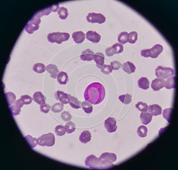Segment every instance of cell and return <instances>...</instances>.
I'll list each match as a JSON object with an SVG mask.
<instances>
[{
  "mask_svg": "<svg viewBox=\"0 0 178 170\" xmlns=\"http://www.w3.org/2000/svg\"><path fill=\"white\" fill-rule=\"evenodd\" d=\"M47 67L42 63H36L33 67V70L37 73H42L46 71Z\"/></svg>",
  "mask_w": 178,
  "mask_h": 170,
  "instance_id": "cell-29",
  "label": "cell"
},
{
  "mask_svg": "<svg viewBox=\"0 0 178 170\" xmlns=\"http://www.w3.org/2000/svg\"><path fill=\"white\" fill-rule=\"evenodd\" d=\"M24 105V102L23 101V99L20 98L19 99L16 100L11 105L9 106L12 115L14 116L19 115L21 111V108L23 107Z\"/></svg>",
  "mask_w": 178,
  "mask_h": 170,
  "instance_id": "cell-10",
  "label": "cell"
},
{
  "mask_svg": "<svg viewBox=\"0 0 178 170\" xmlns=\"http://www.w3.org/2000/svg\"><path fill=\"white\" fill-rule=\"evenodd\" d=\"M65 129L66 130V132L69 134L73 133L75 130V124L72 122H69L67 123H66L65 126Z\"/></svg>",
  "mask_w": 178,
  "mask_h": 170,
  "instance_id": "cell-37",
  "label": "cell"
},
{
  "mask_svg": "<svg viewBox=\"0 0 178 170\" xmlns=\"http://www.w3.org/2000/svg\"><path fill=\"white\" fill-rule=\"evenodd\" d=\"M51 108V106L49 104H47V103L42 104L40 106L41 111L42 113H45V114L48 113Z\"/></svg>",
  "mask_w": 178,
  "mask_h": 170,
  "instance_id": "cell-46",
  "label": "cell"
},
{
  "mask_svg": "<svg viewBox=\"0 0 178 170\" xmlns=\"http://www.w3.org/2000/svg\"><path fill=\"white\" fill-rule=\"evenodd\" d=\"M155 75L158 78L167 79L175 75V70L170 67H164L159 66L156 69Z\"/></svg>",
  "mask_w": 178,
  "mask_h": 170,
  "instance_id": "cell-7",
  "label": "cell"
},
{
  "mask_svg": "<svg viewBox=\"0 0 178 170\" xmlns=\"http://www.w3.org/2000/svg\"><path fill=\"white\" fill-rule=\"evenodd\" d=\"M128 34L127 32H123L120 33V34L118 35V41L119 44L123 45L125 44L128 42Z\"/></svg>",
  "mask_w": 178,
  "mask_h": 170,
  "instance_id": "cell-32",
  "label": "cell"
},
{
  "mask_svg": "<svg viewBox=\"0 0 178 170\" xmlns=\"http://www.w3.org/2000/svg\"><path fill=\"white\" fill-rule=\"evenodd\" d=\"M73 40L74 41L76 44H82L85 38H86V35L84 34V33H83L82 31H78V32H75L73 34Z\"/></svg>",
  "mask_w": 178,
  "mask_h": 170,
  "instance_id": "cell-19",
  "label": "cell"
},
{
  "mask_svg": "<svg viewBox=\"0 0 178 170\" xmlns=\"http://www.w3.org/2000/svg\"><path fill=\"white\" fill-rule=\"evenodd\" d=\"M175 79L176 77L175 76L167 79V80L165 82L164 87L167 89L175 88Z\"/></svg>",
  "mask_w": 178,
  "mask_h": 170,
  "instance_id": "cell-27",
  "label": "cell"
},
{
  "mask_svg": "<svg viewBox=\"0 0 178 170\" xmlns=\"http://www.w3.org/2000/svg\"><path fill=\"white\" fill-rule=\"evenodd\" d=\"M69 104L71 107L74 109H79L82 107V103L79 101L76 98L69 95Z\"/></svg>",
  "mask_w": 178,
  "mask_h": 170,
  "instance_id": "cell-21",
  "label": "cell"
},
{
  "mask_svg": "<svg viewBox=\"0 0 178 170\" xmlns=\"http://www.w3.org/2000/svg\"><path fill=\"white\" fill-rule=\"evenodd\" d=\"M165 86V80L164 79L157 78L153 80L151 84V87L154 91H158L161 89L163 88Z\"/></svg>",
  "mask_w": 178,
  "mask_h": 170,
  "instance_id": "cell-12",
  "label": "cell"
},
{
  "mask_svg": "<svg viewBox=\"0 0 178 170\" xmlns=\"http://www.w3.org/2000/svg\"><path fill=\"white\" fill-rule=\"evenodd\" d=\"M105 52H106V54L108 57H112L113 55L118 54L117 51L114 48H113L112 47L106 48V50H105Z\"/></svg>",
  "mask_w": 178,
  "mask_h": 170,
  "instance_id": "cell-45",
  "label": "cell"
},
{
  "mask_svg": "<svg viewBox=\"0 0 178 170\" xmlns=\"http://www.w3.org/2000/svg\"><path fill=\"white\" fill-rule=\"evenodd\" d=\"M138 39V34L136 32H131L128 35V42L130 44H135Z\"/></svg>",
  "mask_w": 178,
  "mask_h": 170,
  "instance_id": "cell-38",
  "label": "cell"
},
{
  "mask_svg": "<svg viewBox=\"0 0 178 170\" xmlns=\"http://www.w3.org/2000/svg\"><path fill=\"white\" fill-rule=\"evenodd\" d=\"M55 137L52 133L43 135L37 139V144L41 146L52 147L55 145Z\"/></svg>",
  "mask_w": 178,
  "mask_h": 170,
  "instance_id": "cell-6",
  "label": "cell"
},
{
  "mask_svg": "<svg viewBox=\"0 0 178 170\" xmlns=\"http://www.w3.org/2000/svg\"><path fill=\"white\" fill-rule=\"evenodd\" d=\"M82 107L83 111L87 113V114H90L92 113L93 108L91 103L86 101L82 103Z\"/></svg>",
  "mask_w": 178,
  "mask_h": 170,
  "instance_id": "cell-28",
  "label": "cell"
},
{
  "mask_svg": "<svg viewBox=\"0 0 178 170\" xmlns=\"http://www.w3.org/2000/svg\"><path fill=\"white\" fill-rule=\"evenodd\" d=\"M52 11V6L48 7L47 8L38 11L32 19L29 21L27 25L25 26V30L29 34H33L34 32L38 30L39 28V25L41 23V17L43 16H48Z\"/></svg>",
  "mask_w": 178,
  "mask_h": 170,
  "instance_id": "cell-2",
  "label": "cell"
},
{
  "mask_svg": "<svg viewBox=\"0 0 178 170\" xmlns=\"http://www.w3.org/2000/svg\"><path fill=\"white\" fill-rule=\"evenodd\" d=\"M138 87L143 90H147L150 87V82L147 77H142L138 81Z\"/></svg>",
  "mask_w": 178,
  "mask_h": 170,
  "instance_id": "cell-23",
  "label": "cell"
},
{
  "mask_svg": "<svg viewBox=\"0 0 178 170\" xmlns=\"http://www.w3.org/2000/svg\"><path fill=\"white\" fill-rule=\"evenodd\" d=\"M95 53L90 49H87L83 51L80 55V58L82 61H90L93 60Z\"/></svg>",
  "mask_w": 178,
  "mask_h": 170,
  "instance_id": "cell-14",
  "label": "cell"
},
{
  "mask_svg": "<svg viewBox=\"0 0 178 170\" xmlns=\"http://www.w3.org/2000/svg\"><path fill=\"white\" fill-rule=\"evenodd\" d=\"M105 127L109 133H113L117 131V121L114 118L109 117L105 122Z\"/></svg>",
  "mask_w": 178,
  "mask_h": 170,
  "instance_id": "cell-11",
  "label": "cell"
},
{
  "mask_svg": "<svg viewBox=\"0 0 178 170\" xmlns=\"http://www.w3.org/2000/svg\"><path fill=\"white\" fill-rule=\"evenodd\" d=\"M148 111L152 116H158L162 114V108L158 104H153L148 106Z\"/></svg>",
  "mask_w": 178,
  "mask_h": 170,
  "instance_id": "cell-15",
  "label": "cell"
},
{
  "mask_svg": "<svg viewBox=\"0 0 178 170\" xmlns=\"http://www.w3.org/2000/svg\"><path fill=\"white\" fill-rule=\"evenodd\" d=\"M136 107L138 111L141 112H147L148 111V105L146 103L144 102H138L136 105Z\"/></svg>",
  "mask_w": 178,
  "mask_h": 170,
  "instance_id": "cell-40",
  "label": "cell"
},
{
  "mask_svg": "<svg viewBox=\"0 0 178 170\" xmlns=\"http://www.w3.org/2000/svg\"><path fill=\"white\" fill-rule=\"evenodd\" d=\"M46 70L48 71V73H50L51 77L52 79L57 78L58 76L60 73V71L57 67V66L54 64H49L48 66H47Z\"/></svg>",
  "mask_w": 178,
  "mask_h": 170,
  "instance_id": "cell-17",
  "label": "cell"
},
{
  "mask_svg": "<svg viewBox=\"0 0 178 170\" xmlns=\"http://www.w3.org/2000/svg\"><path fill=\"white\" fill-rule=\"evenodd\" d=\"M113 48H114L117 51L118 54L121 53L123 51V45L119 43H117L112 46Z\"/></svg>",
  "mask_w": 178,
  "mask_h": 170,
  "instance_id": "cell-48",
  "label": "cell"
},
{
  "mask_svg": "<svg viewBox=\"0 0 178 170\" xmlns=\"http://www.w3.org/2000/svg\"><path fill=\"white\" fill-rule=\"evenodd\" d=\"M20 98L23 99V101L24 102V105H29L32 102V98L31 96L28 95H24L21 96Z\"/></svg>",
  "mask_w": 178,
  "mask_h": 170,
  "instance_id": "cell-47",
  "label": "cell"
},
{
  "mask_svg": "<svg viewBox=\"0 0 178 170\" xmlns=\"http://www.w3.org/2000/svg\"><path fill=\"white\" fill-rule=\"evenodd\" d=\"M64 108V105L61 103H56L55 104H54L52 105V107H51V110L52 111H53L55 113H58L61 112L63 110Z\"/></svg>",
  "mask_w": 178,
  "mask_h": 170,
  "instance_id": "cell-39",
  "label": "cell"
},
{
  "mask_svg": "<svg viewBox=\"0 0 178 170\" xmlns=\"http://www.w3.org/2000/svg\"><path fill=\"white\" fill-rule=\"evenodd\" d=\"M69 76L67 73L60 71L57 77V81L60 85H65L68 82Z\"/></svg>",
  "mask_w": 178,
  "mask_h": 170,
  "instance_id": "cell-25",
  "label": "cell"
},
{
  "mask_svg": "<svg viewBox=\"0 0 178 170\" xmlns=\"http://www.w3.org/2000/svg\"><path fill=\"white\" fill-rule=\"evenodd\" d=\"M110 67L113 70H118L121 68L122 64L119 61H112L110 62Z\"/></svg>",
  "mask_w": 178,
  "mask_h": 170,
  "instance_id": "cell-44",
  "label": "cell"
},
{
  "mask_svg": "<svg viewBox=\"0 0 178 170\" xmlns=\"http://www.w3.org/2000/svg\"><path fill=\"white\" fill-rule=\"evenodd\" d=\"M163 50V47L160 44H156L151 49H143L141 51V56L145 58L151 57L152 58H156Z\"/></svg>",
  "mask_w": 178,
  "mask_h": 170,
  "instance_id": "cell-4",
  "label": "cell"
},
{
  "mask_svg": "<svg viewBox=\"0 0 178 170\" xmlns=\"http://www.w3.org/2000/svg\"><path fill=\"white\" fill-rule=\"evenodd\" d=\"M25 139L26 140V141L28 142L29 145H30V148L32 149L34 148L36 146V145H38L37 144V139L33 137L32 136H31L30 135L25 136Z\"/></svg>",
  "mask_w": 178,
  "mask_h": 170,
  "instance_id": "cell-34",
  "label": "cell"
},
{
  "mask_svg": "<svg viewBox=\"0 0 178 170\" xmlns=\"http://www.w3.org/2000/svg\"><path fill=\"white\" fill-rule=\"evenodd\" d=\"M172 111H173V109L171 108H170L164 109L163 111V117L169 122H171Z\"/></svg>",
  "mask_w": 178,
  "mask_h": 170,
  "instance_id": "cell-42",
  "label": "cell"
},
{
  "mask_svg": "<svg viewBox=\"0 0 178 170\" xmlns=\"http://www.w3.org/2000/svg\"><path fill=\"white\" fill-rule=\"evenodd\" d=\"M86 38L93 43L97 44L99 42L101 39V36L95 31L89 30L86 34Z\"/></svg>",
  "mask_w": 178,
  "mask_h": 170,
  "instance_id": "cell-13",
  "label": "cell"
},
{
  "mask_svg": "<svg viewBox=\"0 0 178 170\" xmlns=\"http://www.w3.org/2000/svg\"><path fill=\"white\" fill-rule=\"evenodd\" d=\"M55 97L57 99H58L62 104H67L69 103V95L67 94H65V92L58 90L56 92Z\"/></svg>",
  "mask_w": 178,
  "mask_h": 170,
  "instance_id": "cell-16",
  "label": "cell"
},
{
  "mask_svg": "<svg viewBox=\"0 0 178 170\" xmlns=\"http://www.w3.org/2000/svg\"><path fill=\"white\" fill-rule=\"evenodd\" d=\"M147 128L144 126H140L137 129V134L141 137H145L147 135Z\"/></svg>",
  "mask_w": 178,
  "mask_h": 170,
  "instance_id": "cell-36",
  "label": "cell"
},
{
  "mask_svg": "<svg viewBox=\"0 0 178 170\" xmlns=\"http://www.w3.org/2000/svg\"><path fill=\"white\" fill-rule=\"evenodd\" d=\"M97 67L101 70V72L102 73L105 74V75H109L113 71L112 68H111L109 65H107V64H104L103 66L97 65Z\"/></svg>",
  "mask_w": 178,
  "mask_h": 170,
  "instance_id": "cell-33",
  "label": "cell"
},
{
  "mask_svg": "<svg viewBox=\"0 0 178 170\" xmlns=\"http://www.w3.org/2000/svg\"><path fill=\"white\" fill-rule=\"evenodd\" d=\"M91 135L88 130H85L82 131L79 137L80 141L82 143H87L91 140Z\"/></svg>",
  "mask_w": 178,
  "mask_h": 170,
  "instance_id": "cell-24",
  "label": "cell"
},
{
  "mask_svg": "<svg viewBox=\"0 0 178 170\" xmlns=\"http://www.w3.org/2000/svg\"><path fill=\"white\" fill-rule=\"evenodd\" d=\"M58 13L60 18L62 20H65L69 16L68 10L65 7H60L59 10L58 11Z\"/></svg>",
  "mask_w": 178,
  "mask_h": 170,
  "instance_id": "cell-31",
  "label": "cell"
},
{
  "mask_svg": "<svg viewBox=\"0 0 178 170\" xmlns=\"http://www.w3.org/2000/svg\"><path fill=\"white\" fill-rule=\"evenodd\" d=\"M55 132L57 136H64L66 133L65 126H63L62 125L57 126L55 128Z\"/></svg>",
  "mask_w": 178,
  "mask_h": 170,
  "instance_id": "cell-41",
  "label": "cell"
},
{
  "mask_svg": "<svg viewBox=\"0 0 178 170\" xmlns=\"http://www.w3.org/2000/svg\"><path fill=\"white\" fill-rule=\"evenodd\" d=\"M93 60L95 61L97 65L103 66L105 62V56L102 53H97L95 54Z\"/></svg>",
  "mask_w": 178,
  "mask_h": 170,
  "instance_id": "cell-26",
  "label": "cell"
},
{
  "mask_svg": "<svg viewBox=\"0 0 178 170\" xmlns=\"http://www.w3.org/2000/svg\"><path fill=\"white\" fill-rule=\"evenodd\" d=\"M99 158V169H109L115 166L113 163L117 159L116 154L113 153L105 152Z\"/></svg>",
  "mask_w": 178,
  "mask_h": 170,
  "instance_id": "cell-3",
  "label": "cell"
},
{
  "mask_svg": "<svg viewBox=\"0 0 178 170\" xmlns=\"http://www.w3.org/2000/svg\"><path fill=\"white\" fill-rule=\"evenodd\" d=\"M69 34L65 32H53L48 34L47 38L49 42L61 44L62 42L68 41Z\"/></svg>",
  "mask_w": 178,
  "mask_h": 170,
  "instance_id": "cell-5",
  "label": "cell"
},
{
  "mask_svg": "<svg viewBox=\"0 0 178 170\" xmlns=\"http://www.w3.org/2000/svg\"><path fill=\"white\" fill-rule=\"evenodd\" d=\"M121 67L123 69V71L128 74H131L134 73L136 70V67L134 66V64L130 61H127L123 63Z\"/></svg>",
  "mask_w": 178,
  "mask_h": 170,
  "instance_id": "cell-18",
  "label": "cell"
},
{
  "mask_svg": "<svg viewBox=\"0 0 178 170\" xmlns=\"http://www.w3.org/2000/svg\"><path fill=\"white\" fill-rule=\"evenodd\" d=\"M61 117L64 122H69L72 118V116L69 111H64L61 114Z\"/></svg>",
  "mask_w": 178,
  "mask_h": 170,
  "instance_id": "cell-43",
  "label": "cell"
},
{
  "mask_svg": "<svg viewBox=\"0 0 178 170\" xmlns=\"http://www.w3.org/2000/svg\"><path fill=\"white\" fill-rule=\"evenodd\" d=\"M119 99L124 104H130L132 101V96L130 94H125L119 96Z\"/></svg>",
  "mask_w": 178,
  "mask_h": 170,
  "instance_id": "cell-35",
  "label": "cell"
},
{
  "mask_svg": "<svg viewBox=\"0 0 178 170\" xmlns=\"http://www.w3.org/2000/svg\"><path fill=\"white\" fill-rule=\"evenodd\" d=\"M87 21L91 23H99L102 24L105 22L106 17L102 14L96 13H90L87 15Z\"/></svg>",
  "mask_w": 178,
  "mask_h": 170,
  "instance_id": "cell-8",
  "label": "cell"
},
{
  "mask_svg": "<svg viewBox=\"0 0 178 170\" xmlns=\"http://www.w3.org/2000/svg\"><path fill=\"white\" fill-rule=\"evenodd\" d=\"M33 100L39 105L45 103L46 97L43 95L41 92H36L33 96Z\"/></svg>",
  "mask_w": 178,
  "mask_h": 170,
  "instance_id": "cell-20",
  "label": "cell"
},
{
  "mask_svg": "<svg viewBox=\"0 0 178 170\" xmlns=\"http://www.w3.org/2000/svg\"><path fill=\"white\" fill-rule=\"evenodd\" d=\"M85 165L91 169H99V158L94 155H90L85 160Z\"/></svg>",
  "mask_w": 178,
  "mask_h": 170,
  "instance_id": "cell-9",
  "label": "cell"
},
{
  "mask_svg": "<svg viewBox=\"0 0 178 170\" xmlns=\"http://www.w3.org/2000/svg\"><path fill=\"white\" fill-rule=\"evenodd\" d=\"M6 97L7 99V103L8 106L11 105L16 101V96L14 95V93L11 92H8L5 94Z\"/></svg>",
  "mask_w": 178,
  "mask_h": 170,
  "instance_id": "cell-30",
  "label": "cell"
},
{
  "mask_svg": "<svg viewBox=\"0 0 178 170\" xmlns=\"http://www.w3.org/2000/svg\"><path fill=\"white\" fill-rule=\"evenodd\" d=\"M153 116L147 112H142L140 114V119L144 125H147L151 122Z\"/></svg>",
  "mask_w": 178,
  "mask_h": 170,
  "instance_id": "cell-22",
  "label": "cell"
},
{
  "mask_svg": "<svg viewBox=\"0 0 178 170\" xmlns=\"http://www.w3.org/2000/svg\"><path fill=\"white\" fill-rule=\"evenodd\" d=\"M105 89L103 85L95 82L90 84L84 93V99L93 105H97L102 102L105 97Z\"/></svg>",
  "mask_w": 178,
  "mask_h": 170,
  "instance_id": "cell-1",
  "label": "cell"
}]
</instances>
